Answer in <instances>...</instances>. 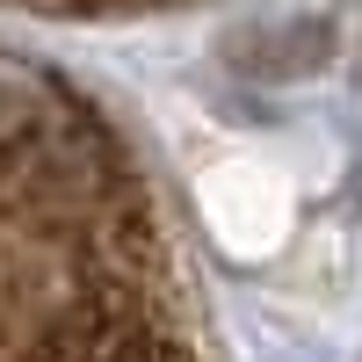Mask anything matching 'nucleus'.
Wrapping results in <instances>:
<instances>
[{
    "instance_id": "obj_1",
    "label": "nucleus",
    "mask_w": 362,
    "mask_h": 362,
    "mask_svg": "<svg viewBox=\"0 0 362 362\" xmlns=\"http://www.w3.org/2000/svg\"><path fill=\"white\" fill-rule=\"evenodd\" d=\"M189 189H196V210H203L210 239H218V254H232V261L283 254L297 196H290V174L268 153H247V145L210 138L203 153L189 160Z\"/></svg>"
}]
</instances>
